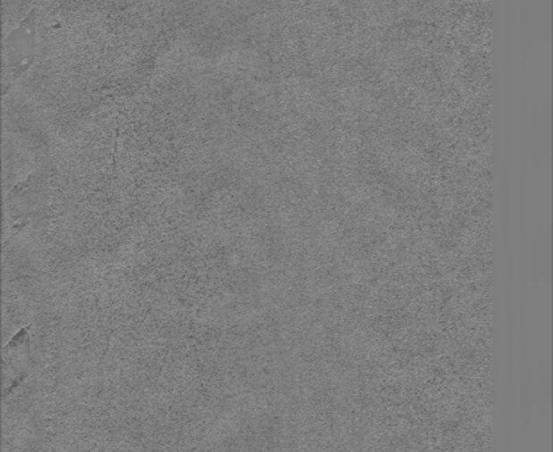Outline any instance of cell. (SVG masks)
Returning a JSON list of instances; mask_svg holds the SVG:
<instances>
[{"mask_svg":"<svg viewBox=\"0 0 553 452\" xmlns=\"http://www.w3.org/2000/svg\"><path fill=\"white\" fill-rule=\"evenodd\" d=\"M36 38H38V11L32 8L29 15L16 29L8 33L3 41L5 79L10 84L18 81L35 63Z\"/></svg>","mask_w":553,"mask_h":452,"instance_id":"cell-1","label":"cell"}]
</instances>
